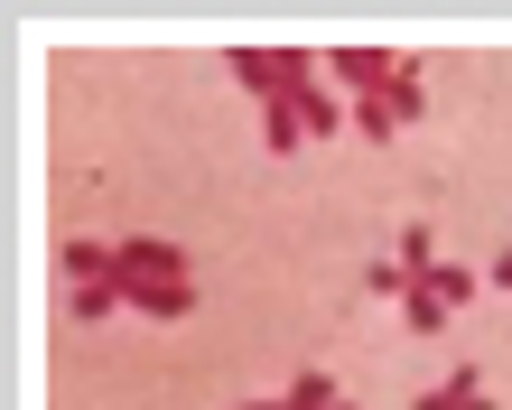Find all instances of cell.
Wrapping results in <instances>:
<instances>
[{
  "mask_svg": "<svg viewBox=\"0 0 512 410\" xmlns=\"http://www.w3.org/2000/svg\"><path fill=\"white\" fill-rule=\"evenodd\" d=\"M419 112H429V94H419V56H401V75H391L373 103H354V131H364V140H391V131H410Z\"/></svg>",
  "mask_w": 512,
  "mask_h": 410,
  "instance_id": "6da1fadb",
  "label": "cell"
},
{
  "mask_svg": "<svg viewBox=\"0 0 512 410\" xmlns=\"http://www.w3.org/2000/svg\"><path fill=\"white\" fill-rule=\"evenodd\" d=\"M112 280H122V271H112ZM122 308L177 327V317H196V280H122Z\"/></svg>",
  "mask_w": 512,
  "mask_h": 410,
  "instance_id": "7a4b0ae2",
  "label": "cell"
},
{
  "mask_svg": "<svg viewBox=\"0 0 512 410\" xmlns=\"http://www.w3.org/2000/svg\"><path fill=\"white\" fill-rule=\"evenodd\" d=\"M326 75H336V84H345L354 103H373L382 84L401 75V56H382V47H336V56H326Z\"/></svg>",
  "mask_w": 512,
  "mask_h": 410,
  "instance_id": "3957f363",
  "label": "cell"
},
{
  "mask_svg": "<svg viewBox=\"0 0 512 410\" xmlns=\"http://www.w3.org/2000/svg\"><path fill=\"white\" fill-rule=\"evenodd\" d=\"M122 280H196V271H187V252H177V243L131 233V243H122Z\"/></svg>",
  "mask_w": 512,
  "mask_h": 410,
  "instance_id": "277c9868",
  "label": "cell"
},
{
  "mask_svg": "<svg viewBox=\"0 0 512 410\" xmlns=\"http://www.w3.org/2000/svg\"><path fill=\"white\" fill-rule=\"evenodd\" d=\"M56 271H66L75 289H94V280L122 271V243H94V233H75V243H56Z\"/></svg>",
  "mask_w": 512,
  "mask_h": 410,
  "instance_id": "5b68a950",
  "label": "cell"
},
{
  "mask_svg": "<svg viewBox=\"0 0 512 410\" xmlns=\"http://www.w3.org/2000/svg\"><path fill=\"white\" fill-rule=\"evenodd\" d=\"M224 66H233V84H243L252 103H280V47H233Z\"/></svg>",
  "mask_w": 512,
  "mask_h": 410,
  "instance_id": "8992f818",
  "label": "cell"
},
{
  "mask_svg": "<svg viewBox=\"0 0 512 410\" xmlns=\"http://www.w3.org/2000/svg\"><path fill=\"white\" fill-rule=\"evenodd\" d=\"M410 410H494V401H485V373H475V364H457L438 392H419Z\"/></svg>",
  "mask_w": 512,
  "mask_h": 410,
  "instance_id": "52a82bcc",
  "label": "cell"
},
{
  "mask_svg": "<svg viewBox=\"0 0 512 410\" xmlns=\"http://www.w3.org/2000/svg\"><path fill=\"white\" fill-rule=\"evenodd\" d=\"M419 289H429V299H438L447 317H457V308H475V289H485V271H466V261H438V271L419 280Z\"/></svg>",
  "mask_w": 512,
  "mask_h": 410,
  "instance_id": "ba28073f",
  "label": "cell"
},
{
  "mask_svg": "<svg viewBox=\"0 0 512 410\" xmlns=\"http://www.w3.org/2000/svg\"><path fill=\"white\" fill-rule=\"evenodd\" d=\"M391 261H401L410 280H429V271H438V233H429V224H401V243H391Z\"/></svg>",
  "mask_w": 512,
  "mask_h": 410,
  "instance_id": "9c48e42d",
  "label": "cell"
},
{
  "mask_svg": "<svg viewBox=\"0 0 512 410\" xmlns=\"http://www.w3.org/2000/svg\"><path fill=\"white\" fill-rule=\"evenodd\" d=\"M261 140H270V150L289 159V150H298V140H308V131H298V112H289V103H261Z\"/></svg>",
  "mask_w": 512,
  "mask_h": 410,
  "instance_id": "30bf717a",
  "label": "cell"
},
{
  "mask_svg": "<svg viewBox=\"0 0 512 410\" xmlns=\"http://www.w3.org/2000/svg\"><path fill=\"white\" fill-rule=\"evenodd\" d=\"M401 327L410 336H447V308L429 299V289H410V299H401Z\"/></svg>",
  "mask_w": 512,
  "mask_h": 410,
  "instance_id": "8fae6325",
  "label": "cell"
},
{
  "mask_svg": "<svg viewBox=\"0 0 512 410\" xmlns=\"http://www.w3.org/2000/svg\"><path fill=\"white\" fill-rule=\"evenodd\" d=\"M280 401H289V410H336V383H326V373H298Z\"/></svg>",
  "mask_w": 512,
  "mask_h": 410,
  "instance_id": "7c38bea8",
  "label": "cell"
},
{
  "mask_svg": "<svg viewBox=\"0 0 512 410\" xmlns=\"http://www.w3.org/2000/svg\"><path fill=\"white\" fill-rule=\"evenodd\" d=\"M112 308H122V280H94V289H75V317H84V327H94V317H112Z\"/></svg>",
  "mask_w": 512,
  "mask_h": 410,
  "instance_id": "4fadbf2b",
  "label": "cell"
},
{
  "mask_svg": "<svg viewBox=\"0 0 512 410\" xmlns=\"http://www.w3.org/2000/svg\"><path fill=\"white\" fill-rule=\"evenodd\" d=\"M364 289H373V299H410V289H419V280L401 271V261H373V271H364Z\"/></svg>",
  "mask_w": 512,
  "mask_h": 410,
  "instance_id": "5bb4252c",
  "label": "cell"
},
{
  "mask_svg": "<svg viewBox=\"0 0 512 410\" xmlns=\"http://www.w3.org/2000/svg\"><path fill=\"white\" fill-rule=\"evenodd\" d=\"M485 289H512V252H494V261H485Z\"/></svg>",
  "mask_w": 512,
  "mask_h": 410,
  "instance_id": "9a60e30c",
  "label": "cell"
},
{
  "mask_svg": "<svg viewBox=\"0 0 512 410\" xmlns=\"http://www.w3.org/2000/svg\"><path fill=\"white\" fill-rule=\"evenodd\" d=\"M243 410H289V401H243Z\"/></svg>",
  "mask_w": 512,
  "mask_h": 410,
  "instance_id": "2e32d148",
  "label": "cell"
},
{
  "mask_svg": "<svg viewBox=\"0 0 512 410\" xmlns=\"http://www.w3.org/2000/svg\"><path fill=\"white\" fill-rule=\"evenodd\" d=\"M336 410H354V401H336Z\"/></svg>",
  "mask_w": 512,
  "mask_h": 410,
  "instance_id": "e0dca14e",
  "label": "cell"
}]
</instances>
